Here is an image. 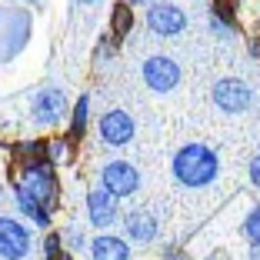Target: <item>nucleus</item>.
<instances>
[{
	"label": "nucleus",
	"instance_id": "nucleus-10",
	"mask_svg": "<svg viewBox=\"0 0 260 260\" xmlns=\"http://www.w3.org/2000/svg\"><path fill=\"white\" fill-rule=\"evenodd\" d=\"M120 230H123V240H127V244L150 247L153 240L160 237V220H157V214L147 210V207H134V210L120 214Z\"/></svg>",
	"mask_w": 260,
	"mask_h": 260
},
{
	"label": "nucleus",
	"instance_id": "nucleus-4",
	"mask_svg": "<svg viewBox=\"0 0 260 260\" xmlns=\"http://www.w3.org/2000/svg\"><path fill=\"white\" fill-rule=\"evenodd\" d=\"M144 23L153 37H180L187 30V10L177 7L174 0H150L144 7Z\"/></svg>",
	"mask_w": 260,
	"mask_h": 260
},
{
	"label": "nucleus",
	"instance_id": "nucleus-1",
	"mask_svg": "<svg viewBox=\"0 0 260 260\" xmlns=\"http://www.w3.org/2000/svg\"><path fill=\"white\" fill-rule=\"evenodd\" d=\"M170 174L187 190H204V187L217 184V177H220V153L210 144H200V140L184 144L170 157Z\"/></svg>",
	"mask_w": 260,
	"mask_h": 260
},
{
	"label": "nucleus",
	"instance_id": "nucleus-5",
	"mask_svg": "<svg viewBox=\"0 0 260 260\" xmlns=\"http://www.w3.org/2000/svg\"><path fill=\"white\" fill-rule=\"evenodd\" d=\"M140 77H144V87L150 93H174L184 84V67L167 54H150L140 67Z\"/></svg>",
	"mask_w": 260,
	"mask_h": 260
},
{
	"label": "nucleus",
	"instance_id": "nucleus-19",
	"mask_svg": "<svg viewBox=\"0 0 260 260\" xmlns=\"http://www.w3.org/2000/svg\"><path fill=\"white\" fill-rule=\"evenodd\" d=\"M240 237L247 240V244H260V204H253L250 210H247V217L240 220Z\"/></svg>",
	"mask_w": 260,
	"mask_h": 260
},
{
	"label": "nucleus",
	"instance_id": "nucleus-17",
	"mask_svg": "<svg viewBox=\"0 0 260 260\" xmlns=\"http://www.w3.org/2000/svg\"><path fill=\"white\" fill-rule=\"evenodd\" d=\"M40 253H44V260H74V253L63 247V234L60 230H47L44 244H40Z\"/></svg>",
	"mask_w": 260,
	"mask_h": 260
},
{
	"label": "nucleus",
	"instance_id": "nucleus-11",
	"mask_svg": "<svg viewBox=\"0 0 260 260\" xmlns=\"http://www.w3.org/2000/svg\"><path fill=\"white\" fill-rule=\"evenodd\" d=\"M87 220H90V227H97L100 234H107L114 223H120V200L114 197V193H107L104 187H93V190H87Z\"/></svg>",
	"mask_w": 260,
	"mask_h": 260
},
{
	"label": "nucleus",
	"instance_id": "nucleus-3",
	"mask_svg": "<svg viewBox=\"0 0 260 260\" xmlns=\"http://www.w3.org/2000/svg\"><path fill=\"white\" fill-rule=\"evenodd\" d=\"M70 97L63 87H40L37 93L30 97V120L37 123V127H60V123H67L70 117Z\"/></svg>",
	"mask_w": 260,
	"mask_h": 260
},
{
	"label": "nucleus",
	"instance_id": "nucleus-7",
	"mask_svg": "<svg viewBox=\"0 0 260 260\" xmlns=\"http://www.w3.org/2000/svg\"><path fill=\"white\" fill-rule=\"evenodd\" d=\"M34 253V227L20 217H0V260H27Z\"/></svg>",
	"mask_w": 260,
	"mask_h": 260
},
{
	"label": "nucleus",
	"instance_id": "nucleus-24",
	"mask_svg": "<svg viewBox=\"0 0 260 260\" xmlns=\"http://www.w3.org/2000/svg\"><path fill=\"white\" fill-rule=\"evenodd\" d=\"M250 57H253V60H260V37L250 40Z\"/></svg>",
	"mask_w": 260,
	"mask_h": 260
},
{
	"label": "nucleus",
	"instance_id": "nucleus-21",
	"mask_svg": "<svg viewBox=\"0 0 260 260\" xmlns=\"http://www.w3.org/2000/svg\"><path fill=\"white\" fill-rule=\"evenodd\" d=\"M117 47H120V44H117L110 34H107V37H100V44L93 47V63H97V67H100V63H107L110 57L117 54Z\"/></svg>",
	"mask_w": 260,
	"mask_h": 260
},
{
	"label": "nucleus",
	"instance_id": "nucleus-16",
	"mask_svg": "<svg viewBox=\"0 0 260 260\" xmlns=\"http://www.w3.org/2000/svg\"><path fill=\"white\" fill-rule=\"evenodd\" d=\"M134 23H137V14H134V7H127V4H114V10H110V37L120 44V40L130 37V30H134Z\"/></svg>",
	"mask_w": 260,
	"mask_h": 260
},
{
	"label": "nucleus",
	"instance_id": "nucleus-6",
	"mask_svg": "<svg viewBox=\"0 0 260 260\" xmlns=\"http://www.w3.org/2000/svg\"><path fill=\"white\" fill-rule=\"evenodd\" d=\"M97 137L104 147H114V150H120V147H127L130 140L137 137V120H134V114L123 107H110L104 110V114L97 117Z\"/></svg>",
	"mask_w": 260,
	"mask_h": 260
},
{
	"label": "nucleus",
	"instance_id": "nucleus-18",
	"mask_svg": "<svg viewBox=\"0 0 260 260\" xmlns=\"http://www.w3.org/2000/svg\"><path fill=\"white\" fill-rule=\"evenodd\" d=\"M47 144H50L47 150H50V160H54V164H70V160H74L77 144L67 137V134H60V137H50Z\"/></svg>",
	"mask_w": 260,
	"mask_h": 260
},
{
	"label": "nucleus",
	"instance_id": "nucleus-12",
	"mask_svg": "<svg viewBox=\"0 0 260 260\" xmlns=\"http://www.w3.org/2000/svg\"><path fill=\"white\" fill-rule=\"evenodd\" d=\"M14 207H17V214H20L27 223H34V227H40V230H50V227H54V214H50L47 207H40L30 193L17 184V180H14Z\"/></svg>",
	"mask_w": 260,
	"mask_h": 260
},
{
	"label": "nucleus",
	"instance_id": "nucleus-23",
	"mask_svg": "<svg viewBox=\"0 0 260 260\" xmlns=\"http://www.w3.org/2000/svg\"><path fill=\"white\" fill-rule=\"evenodd\" d=\"M164 257H167V260H187L184 253H180V247H174V244H170V247H164Z\"/></svg>",
	"mask_w": 260,
	"mask_h": 260
},
{
	"label": "nucleus",
	"instance_id": "nucleus-22",
	"mask_svg": "<svg viewBox=\"0 0 260 260\" xmlns=\"http://www.w3.org/2000/svg\"><path fill=\"white\" fill-rule=\"evenodd\" d=\"M247 177H250V184L260 190V150L250 157V164H247Z\"/></svg>",
	"mask_w": 260,
	"mask_h": 260
},
{
	"label": "nucleus",
	"instance_id": "nucleus-13",
	"mask_svg": "<svg viewBox=\"0 0 260 260\" xmlns=\"http://www.w3.org/2000/svg\"><path fill=\"white\" fill-rule=\"evenodd\" d=\"M87 253H90V260H130L134 253H130V244L120 237V234H97V237H90V247H87Z\"/></svg>",
	"mask_w": 260,
	"mask_h": 260
},
{
	"label": "nucleus",
	"instance_id": "nucleus-8",
	"mask_svg": "<svg viewBox=\"0 0 260 260\" xmlns=\"http://www.w3.org/2000/svg\"><path fill=\"white\" fill-rule=\"evenodd\" d=\"M210 100H214V107L220 110V114H244V110H250L253 104V90L247 80H240V77H220L214 87H210Z\"/></svg>",
	"mask_w": 260,
	"mask_h": 260
},
{
	"label": "nucleus",
	"instance_id": "nucleus-9",
	"mask_svg": "<svg viewBox=\"0 0 260 260\" xmlns=\"http://www.w3.org/2000/svg\"><path fill=\"white\" fill-rule=\"evenodd\" d=\"M100 187L107 193H114L117 200L134 197L140 190V170L130 160H107L100 167Z\"/></svg>",
	"mask_w": 260,
	"mask_h": 260
},
{
	"label": "nucleus",
	"instance_id": "nucleus-20",
	"mask_svg": "<svg viewBox=\"0 0 260 260\" xmlns=\"http://www.w3.org/2000/svg\"><path fill=\"white\" fill-rule=\"evenodd\" d=\"M63 247H67L70 253H87V247H90V240H87V234L80 227H70V230H63Z\"/></svg>",
	"mask_w": 260,
	"mask_h": 260
},
{
	"label": "nucleus",
	"instance_id": "nucleus-15",
	"mask_svg": "<svg viewBox=\"0 0 260 260\" xmlns=\"http://www.w3.org/2000/svg\"><path fill=\"white\" fill-rule=\"evenodd\" d=\"M207 23L217 37H234L240 30L237 23V10H234V0H210V14H207Z\"/></svg>",
	"mask_w": 260,
	"mask_h": 260
},
{
	"label": "nucleus",
	"instance_id": "nucleus-25",
	"mask_svg": "<svg viewBox=\"0 0 260 260\" xmlns=\"http://www.w3.org/2000/svg\"><path fill=\"white\" fill-rule=\"evenodd\" d=\"M77 7H97V4H104V0H74Z\"/></svg>",
	"mask_w": 260,
	"mask_h": 260
},
{
	"label": "nucleus",
	"instance_id": "nucleus-26",
	"mask_svg": "<svg viewBox=\"0 0 260 260\" xmlns=\"http://www.w3.org/2000/svg\"><path fill=\"white\" fill-rule=\"evenodd\" d=\"M123 4H127V7H134V10H137V7H147L150 0H123Z\"/></svg>",
	"mask_w": 260,
	"mask_h": 260
},
{
	"label": "nucleus",
	"instance_id": "nucleus-2",
	"mask_svg": "<svg viewBox=\"0 0 260 260\" xmlns=\"http://www.w3.org/2000/svg\"><path fill=\"white\" fill-rule=\"evenodd\" d=\"M17 184L30 193L40 207H47L50 214H57V207H60V174H57L54 160L17 164Z\"/></svg>",
	"mask_w": 260,
	"mask_h": 260
},
{
	"label": "nucleus",
	"instance_id": "nucleus-27",
	"mask_svg": "<svg viewBox=\"0 0 260 260\" xmlns=\"http://www.w3.org/2000/svg\"><path fill=\"white\" fill-rule=\"evenodd\" d=\"M247 260H260V244L250 247V253H247Z\"/></svg>",
	"mask_w": 260,
	"mask_h": 260
},
{
	"label": "nucleus",
	"instance_id": "nucleus-28",
	"mask_svg": "<svg viewBox=\"0 0 260 260\" xmlns=\"http://www.w3.org/2000/svg\"><path fill=\"white\" fill-rule=\"evenodd\" d=\"M17 4H23V7H30V4H40V0H17Z\"/></svg>",
	"mask_w": 260,
	"mask_h": 260
},
{
	"label": "nucleus",
	"instance_id": "nucleus-14",
	"mask_svg": "<svg viewBox=\"0 0 260 260\" xmlns=\"http://www.w3.org/2000/svg\"><path fill=\"white\" fill-rule=\"evenodd\" d=\"M90 120H93V100H90V93H77L74 107H70V117H67V130H63V134L80 147V140L87 137Z\"/></svg>",
	"mask_w": 260,
	"mask_h": 260
}]
</instances>
